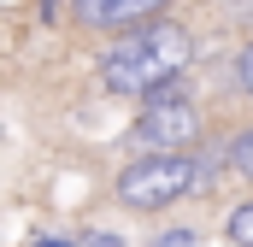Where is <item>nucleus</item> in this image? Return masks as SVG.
I'll return each instance as SVG.
<instances>
[{"label":"nucleus","mask_w":253,"mask_h":247,"mask_svg":"<svg viewBox=\"0 0 253 247\" xmlns=\"http://www.w3.org/2000/svg\"><path fill=\"white\" fill-rule=\"evenodd\" d=\"M224 242L230 247H253V200H242V206L224 218Z\"/></svg>","instance_id":"6"},{"label":"nucleus","mask_w":253,"mask_h":247,"mask_svg":"<svg viewBox=\"0 0 253 247\" xmlns=\"http://www.w3.org/2000/svg\"><path fill=\"white\" fill-rule=\"evenodd\" d=\"M147 247H200V236H194V230H159Z\"/></svg>","instance_id":"8"},{"label":"nucleus","mask_w":253,"mask_h":247,"mask_svg":"<svg viewBox=\"0 0 253 247\" xmlns=\"http://www.w3.org/2000/svg\"><path fill=\"white\" fill-rule=\"evenodd\" d=\"M171 0H71V18L94 36H118V30H135V24H153L165 18Z\"/></svg>","instance_id":"4"},{"label":"nucleus","mask_w":253,"mask_h":247,"mask_svg":"<svg viewBox=\"0 0 253 247\" xmlns=\"http://www.w3.org/2000/svg\"><path fill=\"white\" fill-rule=\"evenodd\" d=\"M71 242H77V247H129L118 230H83V236H71Z\"/></svg>","instance_id":"7"},{"label":"nucleus","mask_w":253,"mask_h":247,"mask_svg":"<svg viewBox=\"0 0 253 247\" xmlns=\"http://www.w3.org/2000/svg\"><path fill=\"white\" fill-rule=\"evenodd\" d=\"M236 77H242V94L253 100V41L242 47V59H236Z\"/></svg>","instance_id":"9"},{"label":"nucleus","mask_w":253,"mask_h":247,"mask_svg":"<svg viewBox=\"0 0 253 247\" xmlns=\"http://www.w3.org/2000/svg\"><path fill=\"white\" fill-rule=\"evenodd\" d=\"M224 165H230L236 177H248V183H253V124H248V129H236V135L224 141Z\"/></svg>","instance_id":"5"},{"label":"nucleus","mask_w":253,"mask_h":247,"mask_svg":"<svg viewBox=\"0 0 253 247\" xmlns=\"http://www.w3.org/2000/svg\"><path fill=\"white\" fill-rule=\"evenodd\" d=\"M135 153H194L200 147V112H194V100H153V106H141V118L129 124L124 135Z\"/></svg>","instance_id":"3"},{"label":"nucleus","mask_w":253,"mask_h":247,"mask_svg":"<svg viewBox=\"0 0 253 247\" xmlns=\"http://www.w3.org/2000/svg\"><path fill=\"white\" fill-rule=\"evenodd\" d=\"M194 59V36L171 18H153V24H135V30H118V41L100 53L94 77L106 94H153L159 82L183 77Z\"/></svg>","instance_id":"1"},{"label":"nucleus","mask_w":253,"mask_h":247,"mask_svg":"<svg viewBox=\"0 0 253 247\" xmlns=\"http://www.w3.org/2000/svg\"><path fill=\"white\" fill-rule=\"evenodd\" d=\"M200 194V177H194V153H135L124 171L112 177V200L124 212H171L177 200Z\"/></svg>","instance_id":"2"},{"label":"nucleus","mask_w":253,"mask_h":247,"mask_svg":"<svg viewBox=\"0 0 253 247\" xmlns=\"http://www.w3.org/2000/svg\"><path fill=\"white\" fill-rule=\"evenodd\" d=\"M30 247H77L71 236H30Z\"/></svg>","instance_id":"10"}]
</instances>
